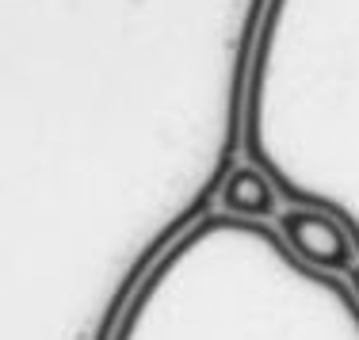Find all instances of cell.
<instances>
[{
  "label": "cell",
  "mask_w": 359,
  "mask_h": 340,
  "mask_svg": "<svg viewBox=\"0 0 359 340\" xmlns=\"http://www.w3.org/2000/svg\"><path fill=\"white\" fill-rule=\"evenodd\" d=\"M111 340H359V299L302 264L276 222L210 210L153 264Z\"/></svg>",
  "instance_id": "6da1fadb"
},
{
  "label": "cell",
  "mask_w": 359,
  "mask_h": 340,
  "mask_svg": "<svg viewBox=\"0 0 359 340\" xmlns=\"http://www.w3.org/2000/svg\"><path fill=\"white\" fill-rule=\"evenodd\" d=\"M245 153L283 199L332 210L359 241V0H271Z\"/></svg>",
  "instance_id": "7a4b0ae2"
},
{
  "label": "cell",
  "mask_w": 359,
  "mask_h": 340,
  "mask_svg": "<svg viewBox=\"0 0 359 340\" xmlns=\"http://www.w3.org/2000/svg\"><path fill=\"white\" fill-rule=\"evenodd\" d=\"M276 229L283 233L302 264L325 271V276L348 279V271L359 264V241L355 233L344 226V218H337L332 210L313 207V203H290L283 215L276 218Z\"/></svg>",
  "instance_id": "3957f363"
},
{
  "label": "cell",
  "mask_w": 359,
  "mask_h": 340,
  "mask_svg": "<svg viewBox=\"0 0 359 340\" xmlns=\"http://www.w3.org/2000/svg\"><path fill=\"white\" fill-rule=\"evenodd\" d=\"M279 195V184L256 161H237L218 188V210L245 222H276Z\"/></svg>",
  "instance_id": "277c9868"
},
{
  "label": "cell",
  "mask_w": 359,
  "mask_h": 340,
  "mask_svg": "<svg viewBox=\"0 0 359 340\" xmlns=\"http://www.w3.org/2000/svg\"><path fill=\"white\" fill-rule=\"evenodd\" d=\"M348 287H352V294L359 299V264H355L352 271H348Z\"/></svg>",
  "instance_id": "5b68a950"
}]
</instances>
